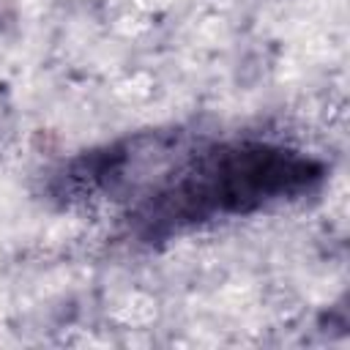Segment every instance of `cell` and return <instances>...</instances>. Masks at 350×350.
I'll use <instances>...</instances> for the list:
<instances>
[{
    "instance_id": "cell-1",
    "label": "cell",
    "mask_w": 350,
    "mask_h": 350,
    "mask_svg": "<svg viewBox=\"0 0 350 350\" xmlns=\"http://www.w3.org/2000/svg\"><path fill=\"white\" fill-rule=\"evenodd\" d=\"M317 178L320 167L298 153L252 142L227 145L200 159L186 178L161 191L148 219L178 227L216 211L243 213L271 200L298 194Z\"/></svg>"
}]
</instances>
